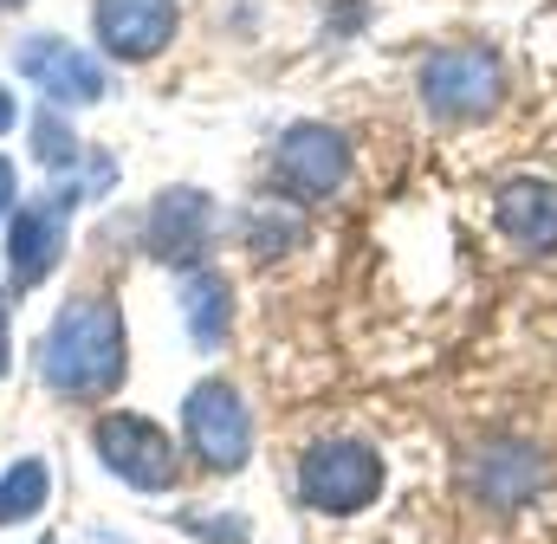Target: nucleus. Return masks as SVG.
<instances>
[{"mask_svg":"<svg viewBox=\"0 0 557 544\" xmlns=\"http://www.w3.org/2000/svg\"><path fill=\"white\" fill-rule=\"evenodd\" d=\"M131 376V331L104 292H78L39 337V383L65 403H104Z\"/></svg>","mask_w":557,"mask_h":544,"instance_id":"1","label":"nucleus"},{"mask_svg":"<svg viewBox=\"0 0 557 544\" xmlns=\"http://www.w3.org/2000/svg\"><path fill=\"white\" fill-rule=\"evenodd\" d=\"M421 111L434 124H480L506 104V59L486 39H460L421 59Z\"/></svg>","mask_w":557,"mask_h":544,"instance_id":"2","label":"nucleus"},{"mask_svg":"<svg viewBox=\"0 0 557 544\" xmlns=\"http://www.w3.org/2000/svg\"><path fill=\"white\" fill-rule=\"evenodd\" d=\"M383 454L370 441H318L298 460V499L324 519H350L383 499Z\"/></svg>","mask_w":557,"mask_h":544,"instance_id":"3","label":"nucleus"},{"mask_svg":"<svg viewBox=\"0 0 557 544\" xmlns=\"http://www.w3.org/2000/svg\"><path fill=\"white\" fill-rule=\"evenodd\" d=\"M545 473H552L545 454H539L532 441H519V434H493V441H480V447L460 460L467 499L486 506V512H499V519L525 512V506L545 493Z\"/></svg>","mask_w":557,"mask_h":544,"instance_id":"4","label":"nucleus"},{"mask_svg":"<svg viewBox=\"0 0 557 544\" xmlns=\"http://www.w3.org/2000/svg\"><path fill=\"white\" fill-rule=\"evenodd\" d=\"M182 441L208 473H240L247 454H253V415L240 403V390L221 383V376L195 383L188 403H182Z\"/></svg>","mask_w":557,"mask_h":544,"instance_id":"5","label":"nucleus"},{"mask_svg":"<svg viewBox=\"0 0 557 544\" xmlns=\"http://www.w3.org/2000/svg\"><path fill=\"white\" fill-rule=\"evenodd\" d=\"M344 182H350V143H344V131H331V124H292V131H278L273 188L285 201L311 208V201L344 195Z\"/></svg>","mask_w":557,"mask_h":544,"instance_id":"6","label":"nucleus"},{"mask_svg":"<svg viewBox=\"0 0 557 544\" xmlns=\"http://www.w3.org/2000/svg\"><path fill=\"white\" fill-rule=\"evenodd\" d=\"M214 240H221V208L208 188H162L143 214V247L162 260V267L188 272V267H208L214 260Z\"/></svg>","mask_w":557,"mask_h":544,"instance_id":"7","label":"nucleus"},{"mask_svg":"<svg viewBox=\"0 0 557 544\" xmlns=\"http://www.w3.org/2000/svg\"><path fill=\"white\" fill-rule=\"evenodd\" d=\"M91 447H98L104 473H117L137 493H169L175 486V441L149 415H131V408L124 415H98Z\"/></svg>","mask_w":557,"mask_h":544,"instance_id":"8","label":"nucleus"},{"mask_svg":"<svg viewBox=\"0 0 557 544\" xmlns=\"http://www.w3.org/2000/svg\"><path fill=\"white\" fill-rule=\"evenodd\" d=\"M13 65H20V78L39 85L59 111H85V104L104 98V65H98L85 46L59 39V33H33V39H20V46H13Z\"/></svg>","mask_w":557,"mask_h":544,"instance_id":"9","label":"nucleus"},{"mask_svg":"<svg viewBox=\"0 0 557 544\" xmlns=\"http://www.w3.org/2000/svg\"><path fill=\"white\" fill-rule=\"evenodd\" d=\"M91 26H98V46L124 65H149L175 46V26H182V7L175 0H98L91 7Z\"/></svg>","mask_w":557,"mask_h":544,"instance_id":"10","label":"nucleus"},{"mask_svg":"<svg viewBox=\"0 0 557 544\" xmlns=\"http://www.w3.org/2000/svg\"><path fill=\"white\" fill-rule=\"evenodd\" d=\"M59 260H65V208L52 195L20 201L7 214V279H13V292L46 285L59 272Z\"/></svg>","mask_w":557,"mask_h":544,"instance_id":"11","label":"nucleus"},{"mask_svg":"<svg viewBox=\"0 0 557 544\" xmlns=\"http://www.w3.org/2000/svg\"><path fill=\"white\" fill-rule=\"evenodd\" d=\"M493 227L519 254H557V182L552 175H506L493 188Z\"/></svg>","mask_w":557,"mask_h":544,"instance_id":"12","label":"nucleus"},{"mask_svg":"<svg viewBox=\"0 0 557 544\" xmlns=\"http://www.w3.org/2000/svg\"><path fill=\"white\" fill-rule=\"evenodd\" d=\"M175 305H182V324H188L195 350L214 357V350L227 344V331H234V285H227V272L188 267L182 285H175Z\"/></svg>","mask_w":557,"mask_h":544,"instance_id":"13","label":"nucleus"},{"mask_svg":"<svg viewBox=\"0 0 557 544\" xmlns=\"http://www.w3.org/2000/svg\"><path fill=\"white\" fill-rule=\"evenodd\" d=\"M240 240H247L253 260H278V254H292V247L305 240V208L285 201V195H260V201H247V208H240Z\"/></svg>","mask_w":557,"mask_h":544,"instance_id":"14","label":"nucleus"},{"mask_svg":"<svg viewBox=\"0 0 557 544\" xmlns=\"http://www.w3.org/2000/svg\"><path fill=\"white\" fill-rule=\"evenodd\" d=\"M46 493H52V473H46V460H13L7 473H0V526H20V519H39L46 512Z\"/></svg>","mask_w":557,"mask_h":544,"instance_id":"15","label":"nucleus"},{"mask_svg":"<svg viewBox=\"0 0 557 544\" xmlns=\"http://www.w3.org/2000/svg\"><path fill=\"white\" fill-rule=\"evenodd\" d=\"M33 162H46L52 175H72V169L85 162V143H78V131L65 124V111H59V104L33 111Z\"/></svg>","mask_w":557,"mask_h":544,"instance_id":"16","label":"nucleus"},{"mask_svg":"<svg viewBox=\"0 0 557 544\" xmlns=\"http://www.w3.org/2000/svg\"><path fill=\"white\" fill-rule=\"evenodd\" d=\"M182 526L208 544H247V519H182Z\"/></svg>","mask_w":557,"mask_h":544,"instance_id":"17","label":"nucleus"},{"mask_svg":"<svg viewBox=\"0 0 557 544\" xmlns=\"http://www.w3.org/2000/svg\"><path fill=\"white\" fill-rule=\"evenodd\" d=\"M13 195H20V169L0 156V214H13Z\"/></svg>","mask_w":557,"mask_h":544,"instance_id":"18","label":"nucleus"},{"mask_svg":"<svg viewBox=\"0 0 557 544\" xmlns=\"http://www.w3.org/2000/svg\"><path fill=\"white\" fill-rule=\"evenodd\" d=\"M7 131H20V98L0 85V136H7Z\"/></svg>","mask_w":557,"mask_h":544,"instance_id":"19","label":"nucleus"},{"mask_svg":"<svg viewBox=\"0 0 557 544\" xmlns=\"http://www.w3.org/2000/svg\"><path fill=\"white\" fill-rule=\"evenodd\" d=\"M13 370V331H7V305H0V376Z\"/></svg>","mask_w":557,"mask_h":544,"instance_id":"20","label":"nucleus"},{"mask_svg":"<svg viewBox=\"0 0 557 544\" xmlns=\"http://www.w3.org/2000/svg\"><path fill=\"white\" fill-rule=\"evenodd\" d=\"M13 7H26V0H0V13H13Z\"/></svg>","mask_w":557,"mask_h":544,"instance_id":"21","label":"nucleus"},{"mask_svg":"<svg viewBox=\"0 0 557 544\" xmlns=\"http://www.w3.org/2000/svg\"><path fill=\"white\" fill-rule=\"evenodd\" d=\"M46 544H52V539H46Z\"/></svg>","mask_w":557,"mask_h":544,"instance_id":"22","label":"nucleus"}]
</instances>
